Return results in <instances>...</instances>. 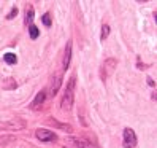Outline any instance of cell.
Segmentation results:
<instances>
[{
	"label": "cell",
	"instance_id": "cell-1",
	"mask_svg": "<svg viewBox=\"0 0 157 148\" xmlns=\"http://www.w3.org/2000/svg\"><path fill=\"white\" fill-rule=\"evenodd\" d=\"M75 85H76V77L73 75L68 83H67V88L63 91V96L60 100V108L63 112H70L71 107H73V100H75Z\"/></svg>",
	"mask_w": 157,
	"mask_h": 148
},
{
	"label": "cell",
	"instance_id": "cell-2",
	"mask_svg": "<svg viewBox=\"0 0 157 148\" xmlns=\"http://www.w3.org/2000/svg\"><path fill=\"white\" fill-rule=\"evenodd\" d=\"M27 123L22 118H13L10 121H3L0 123V131H22L25 129Z\"/></svg>",
	"mask_w": 157,
	"mask_h": 148
},
{
	"label": "cell",
	"instance_id": "cell-3",
	"mask_svg": "<svg viewBox=\"0 0 157 148\" xmlns=\"http://www.w3.org/2000/svg\"><path fill=\"white\" fill-rule=\"evenodd\" d=\"M116 67H117V61L116 59H113V58H109V59H106L103 64H101V70H100V75H101V80H106L111 73L116 70Z\"/></svg>",
	"mask_w": 157,
	"mask_h": 148
},
{
	"label": "cell",
	"instance_id": "cell-4",
	"mask_svg": "<svg viewBox=\"0 0 157 148\" xmlns=\"http://www.w3.org/2000/svg\"><path fill=\"white\" fill-rule=\"evenodd\" d=\"M62 85V70H57L56 73H54V77L51 80V85H49V96L54 97L57 94V91Z\"/></svg>",
	"mask_w": 157,
	"mask_h": 148
},
{
	"label": "cell",
	"instance_id": "cell-5",
	"mask_svg": "<svg viewBox=\"0 0 157 148\" xmlns=\"http://www.w3.org/2000/svg\"><path fill=\"white\" fill-rule=\"evenodd\" d=\"M35 135L41 142H54V140H57V135L54 134L52 131H49V129H36Z\"/></svg>",
	"mask_w": 157,
	"mask_h": 148
},
{
	"label": "cell",
	"instance_id": "cell-6",
	"mask_svg": "<svg viewBox=\"0 0 157 148\" xmlns=\"http://www.w3.org/2000/svg\"><path fill=\"white\" fill-rule=\"evenodd\" d=\"M124 146L125 148H135L136 146V135H135V131L130 127L124 129Z\"/></svg>",
	"mask_w": 157,
	"mask_h": 148
},
{
	"label": "cell",
	"instance_id": "cell-7",
	"mask_svg": "<svg viewBox=\"0 0 157 148\" xmlns=\"http://www.w3.org/2000/svg\"><path fill=\"white\" fill-rule=\"evenodd\" d=\"M46 124H48V126H52V127H56V129H59V131L68 132V134L73 132V126H71V124L60 123V121H57V119H52V118H48V119H46Z\"/></svg>",
	"mask_w": 157,
	"mask_h": 148
},
{
	"label": "cell",
	"instance_id": "cell-8",
	"mask_svg": "<svg viewBox=\"0 0 157 148\" xmlns=\"http://www.w3.org/2000/svg\"><path fill=\"white\" fill-rule=\"evenodd\" d=\"M65 142L73 145L75 148H95L90 142L84 140V138H78V137H70V138H65Z\"/></svg>",
	"mask_w": 157,
	"mask_h": 148
},
{
	"label": "cell",
	"instance_id": "cell-9",
	"mask_svg": "<svg viewBox=\"0 0 157 148\" xmlns=\"http://www.w3.org/2000/svg\"><path fill=\"white\" fill-rule=\"evenodd\" d=\"M46 100V89H41L38 94H36V97L33 99V102L30 104V108L33 110V112H38V110L41 108V105L44 104Z\"/></svg>",
	"mask_w": 157,
	"mask_h": 148
},
{
	"label": "cell",
	"instance_id": "cell-10",
	"mask_svg": "<svg viewBox=\"0 0 157 148\" xmlns=\"http://www.w3.org/2000/svg\"><path fill=\"white\" fill-rule=\"evenodd\" d=\"M70 58H71V42H67V45H65V53H63V61H62L63 69H67V67L70 66Z\"/></svg>",
	"mask_w": 157,
	"mask_h": 148
},
{
	"label": "cell",
	"instance_id": "cell-11",
	"mask_svg": "<svg viewBox=\"0 0 157 148\" xmlns=\"http://www.w3.org/2000/svg\"><path fill=\"white\" fill-rule=\"evenodd\" d=\"M32 21H33V6L32 5H27L25 6V26H32Z\"/></svg>",
	"mask_w": 157,
	"mask_h": 148
},
{
	"label": "cell",
	"instance_id": "cell-12",
	"mask_svg": "<svg viewBox=\"0 0 157 148\" xmlns=\"http://www.w3.org/2000/svg\"><path fill=\"white\" fill-rule=\"evenodd\" d=\"M13 142H16V137H14V135H6V134L0 135V148L10 145V143H13Z\"/></svg>",
	"mask_w": 157,
	"mask_h": 148
},
{
	"label": "cell",
	"instance_id": "cell-13",
	"mask_svg": "<svg viewBox=\"0 0 157 148\" xmlns=\"http://www.w3.org/2000/svg\"><path fill=\"white\" fill-rule=\"evenodd\" d=\"M3 59H5V62H6V64H10V66H13V64H16V62H17L16 54H13V53H6L5 56H3Z\"/></svg>",
	"mask_w": 157,
	"mask_h": 148
},
{
	"label": "cell",
	"instance_id": "cell-14",
	"mask_svg": "<svg viewBox=\"0 0 157 148\" xmlns=\"http://www.w3.org/2000/svg\"><path fill=\"white\" fill-rule=\"evenodd\" d=\"M29 34H30V38L32 40H36L38 38V27H35V26H29Z\"/></svg>",
	"mask_w": 157,
	"mask_h": 148
},
{
	"label": "cell",
	"instance_id": "cell-15",
	"mask_svg": "<svg viewBox=\"0 0 157 148\" xmlns=\"http://www.w3.org/2000/svg\"><path fill=\"white\" fill-rule=\"evenodd\" d=\"M109 35V26H106V24H103L101 26V35H100V40L101 42H105V38Z\"/></svg>",
	"mask_w": 157,
	"mask_h": 148
},
{
	"label": "cell",
	"instance_id": "cell-16",
	"mask_svg": "<svg viewBox=\"0 0 157 148\" xmlns=\"http://www.w3.org/2000/svg\"><path fill=\"white\" fill-rule=\"evenodd\" d=\"M16 86H17V83H14L13 78H6V80H5V85H3L5 89H14Z\"/></svg>",
	"mask_w": 157,
	"mask_h": 148
},
{
	"label": "cell",
	"instance_id": "cell-17",
	"mask_svg": "<svg viewBox=\"0 0 157 148\" xmlns=\"http://www.w3.org/2000/svg\"><path fill=\"white\" fill-rule=\"evenodd\" d=\"M43 24H44L46 27H49V26H51V14H49V13L43 14Z\"/></svg>",
	"mask_w": 157,
	"mask_h": 148
},
{
	"label": "cell",
	"instance_id": "cell-18",
	"mask_svg": "<svg viewBox=\"0 0 157 148\" xmlns=\"http://www.w3.org/2000/svg\"><path fill=\"white\" fill-rule=\"evenodd\" d=\"M16 14H17V8H16V6H13V8H11V11L8 13V16H6V19H13V18H14Z\"/></svg>",
	"mask_w": 157,
	"mask_h": 148
}]
</instances>
